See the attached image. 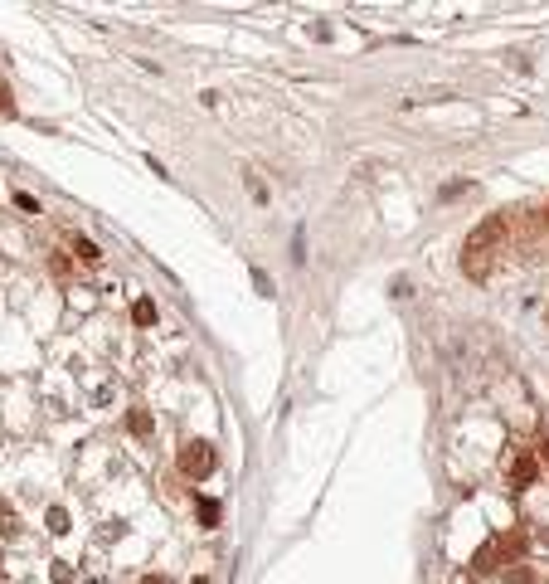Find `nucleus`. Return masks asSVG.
Here are the masks:
<instances>
[{
    "instance_id": "f257e3e1",
    "label": "nucleus",
    "mask_w": 549,
    "mask_h": 584,
    "mask_svg": "<svg viewBox=\"0 0 549 584\" xmlns=\"http://www.w3.org/2000/svg\"><path fill=\"white\" fill-rule=\"evenodd\" d=\"M501 229H506V215H491V220L467 239V248H462V268H467L472 278H486V248H491V239H501Z\"/></svg>"
},
{
    "instance_id": "f03ea898",
    "label": "nucleus",
    "mask_w": 549,
    "mask_h": 584,
    "mask_svg": "<svg viewBox=\"0 0 549 584\" xmlns=\"http://www.w3.org/2000/svg\"><path fill=\"white\" fill-rule=\"evenodd\" d=\"M180 472H185V477H209V472H214V448H209L204 439L185 443V448H180Z\"/></svg>"
},
{
    "instance_id": "7ed1b4c3",
    "label": "nucleus",
    "mask_w": 549,
    "mask_h": 584,
    "mask_svg": "<svg viewBox=\"0 0 549 584\" xmlns=\"http://www.w3.org/2000/svg\"><path fill=\"white\" fill-rule=\"evenodd\" d=\"M132 322H136V327H151V322H156V302H151V297H136V302H132Z\"/></svg>"
},
{
    "instance_id": "20e7f679",
    "label": "nucleus",
    "mask_w": 549,
    "mask_h": 584,
    "mask_svg": "<svg viewBox=\"0 0 549 584\" xmlns=\"http://www.w3.org/2000/svg\"><path fill=\"white\" fill-rule=\"evenodd\" d=\"M49 530H53V536H64V530H69V511H64V506L49 511Z\"/></svg>"
},
{
    "instance_id": "39448f33",
    "label": "nucleus",
    "mask_w": 549,
    "mask_h": 584,
    "mask_svg": "<svg viewBox=\"0 0 549 584\" xmlns=\"http://www.w3.org/2000/svg\"><path fill=\"white\" fill-rule=\"evenodd\" d=\"M199 521H204V526H219V502H214V497L199 502Z\"/></svg>"
},
{
    "instance_id": "423d86ee",
    "label": "nucleus",
    "mask_w": 549,
    "mask_h": 584,
    "mask_svg": "<svg viewBox=\"0 0 549 584\" xmlns=\"http://www.w3.org/2000/svg\"><path fill=\"white\" fill-rule=\"evenodd\" d=\"M73 253H78L83 263H97V258H102V253H97V248H93L88 239H73Z\"/></svg>"
},
{
    "instance_id": "0eeeda50",
    "label": "nucleus",
    "mask_w": 549,
    "mask_h": 584,
    "mask_svg": "<svg viewBox=\"0 0 549 584\" xmlns=\"http://www.w3.org/2000/svg\"><path fill=\"white\" fill-rule=\"evenodd\" d=\"M515 482H535V463H530V458L515 463Z\"/></svg>"
},
{
    "instance_id": "6e6552de",
    "label": "nucleus",
    "mask_w": 549,
    "mask_h": 584,
    "mask_svg": "<svg viewBox=\"0 0 549 584\" xmlns=\"http://www.w3.org/2000/svg\"><path fill=\"white\" fill-rule=\"evenodd\" d=\"M15 205L25 209V215H39V200H34V195H25V190H15Z\"/></svg>"
},
{
    "instance_id": "1a4fd4ad",
    "label": "nucleus",
    "mask_w": 549,
    "mask_h": 584,
    "mask_svg": "<svg viewBox=\"0 0 549 584\" xmlns=\"http://www.w3.org/2000/svg\"><path fill=\"white\" fill-rule=\"evenodd\" d=\"M127 423H132V434H151V419H146V414H141V409H136V414H132V419H127Z\"/></svg>"
},
{
    "instance_id": "9d476101",
    "label": "nucleus",
    "mask_w": 549,
    "mask_h": 584,
    "mask_svg": "<svg viewBox=\"0 0 549 584\" xmlns=\"http://www.w3.org/2000/svg\"><path fill=\"white\" fill-rule=\"evenodd\" d=\"M0 113H5V117L15 113V97H10V88H5V83H0Z\"/></svg>"
},
{
    "instance_id": "9b49d317",
    "label": "nucleus",
    "mask_w": 549,
    "mask_h": 584,
    "mask_svg": "<svg viewBox=\"0 0 549 584\" xmlns=\"http://www.w3.org/2000/svg\"><path fill=\"white\" fill-rule=\"evenodd\" d=\"M539 458H549V434H539Z\"/></svg>"
},
{
    "instance_id": "f8f14e48",
    "label": "nucleus",
    "mask_w": 549,
    "mask_h": 584,
    "mask_svg": "<svg viewBox=\"0 0 549 584\" xmlns=\"http://www.w3.org/2000/svg\"><path fill=\"white\" fill-rule=\"evenodd\" d=\"M146 584H171V579L166 574H146Z\"/></svg>"
},
{
    "instance_id": "ddd939ff",
    "label": "nucleus",
    "mask_w": 549,
    "mask_h": 584,
    "mask_svg": "<svg viewBox=\"0 0 549 584\" xmlns=\"http://www.w3.org/2000/svg\"><path fill=\"white\" fill-rule=\"evenodd\" d=\"M0 59H5V54H0Z\"/></svg>"
}]
</instances>
